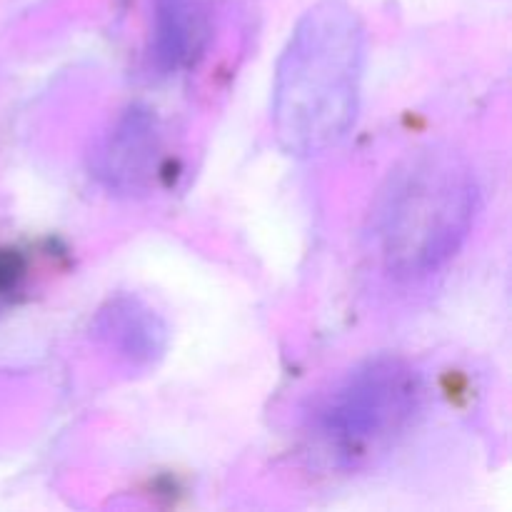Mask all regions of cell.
<instances>
[{"label":"cell","mask_w":512,"mask_h":512,"mask_svg":"<svg viewBox=\"0 0 512 512\" xmlns=\"http://www.w3.org/2000/svg\"><path fill=\"white\" fill-rule=\"evenodd\" d=\"M480 205L478 178L463 153L425 145L395 165L373 208V243L385 270L420 280L458 255Z\"/></svg>","instance_id":"cell-2"},{"label":"cell","mask_w":512,"mask_h":512,"mask_svg":"<svg viewBox=\"0 0 512 512\" xmlns=\"http://www.w3.org/2000/svg\"><path fill=\"white\" fill-rule=\"evenodd\" d=\"M98 328L105 338L123 355H128L135 363H150L155 355L163 353L165 330L163 320L135 298H115L110 300L108 308L100 313Z\"/></svg>","instance_id":"cell-6"},{"label":"cell","mask_w":512,"mask_h":512,"mask_svg":"<svg viewBox=\"0 0 512 512\" xmlns=\"http://www.w3.org/2000/svg\"><path fill=\"white\" fill-rule=\"evenodd\" d=\"M158 118L148 105H130L93 155V173L110 193L143 195L160 173Z\"/></svg>","instance_id":"cell-4"},{"label":"cell","mask_w":512,"mask_h":512,"mask_svg":"<svg viewBox=\"0 0 512 512\" xmlns=\"http://www.w3.org/2000/svg\"><path fill=\"white\" fill-rule=\"evenodd\" d=\"M150 65L173 75L203 55L208 40V0H155Z\"/></svg>","instance_id":"cell-5"},{"label":"cell","mask_w":512,"mask_h":512,"mask_svg":"<svg viewBox=\"0 0 512 512\" xmlns=\"http://www.w3.org/2000/svg\"><path fill=\"white\" fill-rule=\"evenodd\" d=\"M423 405V375L398 355H375L325 395L313 415L315 438L338 468H370L413 430Z\"/></svg>","instance_id":"cell-3"},{"label":"cell","mask_w":512,"mask_h":512,"mask_svg":"<svg viewBox=\"0 0 512 512\" xmlns=\"http://www.w3.org/2000/svg\"><path fill=\"white\" fill-rule=\"evenodd\" d=\"M365 70V28L340 0L313 5L275 68L273 128L295 158L328 153L355 125Z\"/></svg>","instance_id":"cell-1"}]
</instances>
